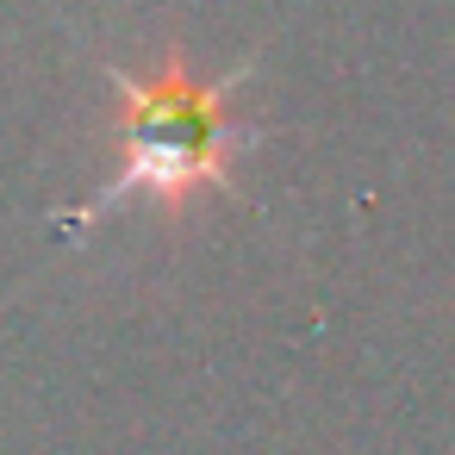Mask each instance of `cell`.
I'll use <instances>...</instances> for the list:
<instances>
[{
    "instance_id": "obj_1",
    "label": "cell",
    "mask_w": 455,
    "mask_h": 455,
    "mask_svg": "<svg viewBox=\"0 0 455 455\" xmlns=\"http://www.w3.org/2000/svg\"><path fill=\"white\" fill-rule=\"evenodd\" d=\"M113 88H119V181L107 188V200L138 194V188L181 200L188 188L225 181L231 156L250 144V125H237L231 113L237 76L194 82L181 57H163L150 82L113 69Z\"/></svg>"
}]
</instances>
